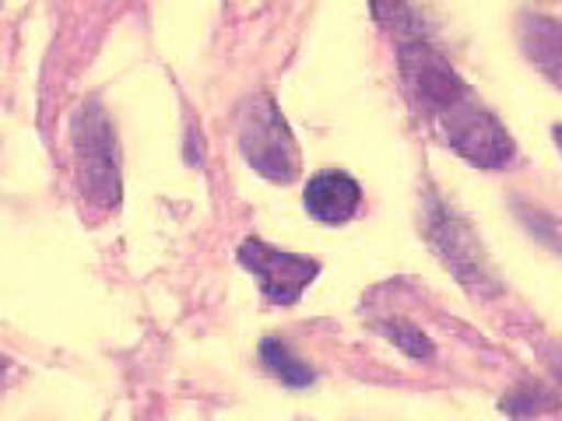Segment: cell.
Listing matches in <instances>:
<instances>
[{"label": "cell", "mask_w": 562, "mask_h": 421, "mask_svg": "<svg viewBox=\"0 0 562 421\" xmlns=\"http://www.w3.org/2000/svg\"><path fill=\"white\" fill-rule=\"evenodd\" d=\"M397 60L412 102L432 123L447 145L479 169H509L517 162V145L503 123L492 116L479 95L457 78V70L432 43L422 39L418 18H397Z\"/></svg>", "instance_id": "cell-1"}, {"label": "cell", "mask_w": 562, "mask_h": 421, "mask_svg": "<svg viewBox=\"0 0 562 421\" xmlns=\"http://www.w3.org/2000/svg\"><path fill=\"white\" fill-rule=\"evenodd\" d=\"M239 151L263 180L271 183H292L299 175V145L289 130V120L281 116L278 102L271 95H254L243 102L239 113Z\"/></svg>", "instance_id": "cell-2"}, {"label": "cell", "mask_w": 562, "mask_h": 421, "mask_svg": "<svg viewBox=\"0 0 562 421\" xmlns=\"http://www.w3.org/2000/svg\"><path fill=\"white\" fill-rule=\"evenodd\" d=\"M75 148H78V169L81 186L88 197L102 207L120 204V166H116V137L110 120H105L99 102H88L75 123Z\"/></svg>", "instance_id": "cell-3"}, {"label": "cell", "mask_w": 562, "mask_h": 421, "mask_svg": "<svg viewBox=\"0 0 562 421\" xmlns=\"http://www.w3.org/2000/svg\"><path fill=\"white\" fill-rule=\"evenodd\" d=\"M239 263L260 281V292L268 295V303L274 306H292L299 295L310 288V281L321 274L316 260L274 250L263 239H246L239 246Z\"/></svg>", "instance_id": "cell-4"}, {"label": "cell", "mask_w": 562, "mask_h": 421, "mask_svg": "<svg viewBox=\"0 0 562 421\" xmlns=\"http://www.w3.org/2000/svg\"><path fill=\"white\" fill-rule=\"evenodd\" d=\"M429 236H432V246L439 250V257L447 260V268L457 274L461 285H468L471 292H499V281H496V271H492V263L485 260V250L479 236L471 232V225L464 218L450 215V210L436 207L432 210V221H429Z\"/></svg>", "instance_id": "cell-5"}, {"label": "cell", "mask_w": 562, "mask_h": 421, "mask_svg": "<svg viewBox=\"0 0 562 421\" xmlns=\"http://www.w3.org/2000/svg\"><path fill=\"white\" fill-rule=\"evenodd\" d=\"M303 204L306 210L324 225H345L359 215L362 207V186L351 180L348 172L327 169L310 175V183L303 190Z\"/></svg>", "instance_id": "cell-6"}, {"label": "cell", "mask_w": 562, "mask_h": 421, "mask_svg": "<svg viewBox=\"0 0 562 421\" xmlns=\"http://www.w3.org/2000/svg\"><path fill=\"white\" fill-rule=\"evenodd\" d=\"M520 43L544 75L562 81V22L544 14H527L520 25Z\"/></svg>", "instance_id": "cell-7"}, {"label": "cell", "mask_w": 562, "mask_h": 421, "mask_svg": "<svg viewBox=\"0 0 562 421\" xmlns=\"http://www.w3.org/2000/svg\"><path fill=\"white\" fill-rule=\"evenodd\" d=\"M260 362H263V368H268L271 376H278L285 386H310L316 379L313 368L303 359H295V351L285 341H274V338L263 341L260 344Z\"/></svg>", "instance_id": "cell-8"}, {"label": "cell", "mask_w": 562, "mask_h": 421, "mask_svg": "<svg viewBox=\"0 0 562 421\" xmlns=\"http://www.w3.org/2000/svg\"><path fill=\"white\" fill-rule=\"evenodd\" d=\"M380 330H383L386 338H391L401 351H408L412 359H432V355H436V344H432L415 323H408V320H383Z\"/></svg>", "instance_id": "cell-9"}, {"label": "cell", "mask_w": 562, "mask_h": 421, "mask_svg": "<svg viewBox=\"0 0 562 421\" xmlns=\"http://www.w3.org/2000/svg\"><path fill=\"white\" fill-rule=\"evenodd\" d=\"M520 215H524L527 228H531V232H535L541 242H549L552 250H559V253H562V221H559V218L544 215V210H535V215H531V210H527V207L520 210Z\"/></svg>", "instance_id": "cell-10"}, {"label": "cell", "mask_w": 562, "mask_h": 421, "mask_svg": "<svg viewBox=\"0 0 562 421\" xmlns=\"http://www.w3.org/2000/svg\"><path fill=\"white\" fill-rule=\"evenodd\" d=\"M555 145L562 148V127H555Z\"/></svg>", "instance_id": "cell-11"}, {"label": "cell", "mask_w": 562, "mask_h": 421, "mask_svg": "<svg viewBox=\"0 0 562 421\" xmlns=\"http://www.w3.org/2000/svg\"><path fill=\"white\" fill-rule=\"evenodd\" d=\"M0 376H4V359H0Z\"/></svg>", "instance_id": "cell-12"}]
</instances>
